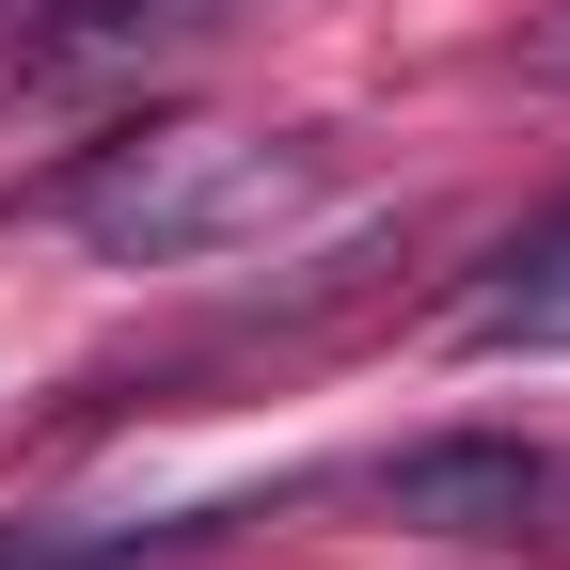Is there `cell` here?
Instances as JSON below:
<instances>
[{
  "mask_svg": "<svg viewBox=\"0 0 570 570\" xmlns=\"http://www.w3.org/2000/svg\"><path fill=\"white\" fill-rule=\"evenodd\" d=\"M317 142H223V127H142L111 159L63 190L80 206V238L111 269H206V254H254L269 223H302L317 206Z\"/></svg>",
  "mask_w": 570,
  "mask_h": 570,
  "instance_id": "6da1fadb",
  "label": "cell"
},
{
  "mask_svg": "<svg viewBox=\"0 0 570 570\" xmlns=\"http://www.w3.org/2000/svg\"><path fill=\"white\" fill-rule=\"evenodd\" d=\"M381 508L396 523H444V539H523L554 508V460L508 444V428H444V444H396L381 460Z\"/></svg>",
  "mask_w": 570,
  "mask_h": 570,
  "instance_id": "7a4b0ae2",
  "label": "cell"
},
{
  "mask_svg": "<svg viewBox=\"0 0 570 570\" xmlns=\"http://www.w3.org/2000/svg\"><path fill=\"white\" fill-rule=\"evenodd\" d=\"M206 0H48V17L17 32L32 80H63V63H142V48H190Z\"/></svg>",
  "mask_w": 570,
  "mask_h": 570,
  "instance_id": "3957f363",
  "label": "cell"
},
{
  "mask_svg": "<svg viewBox=\"0 0 570 570\" xmlns=\"http://www.w3.org/2000/svg\"><path fill=\"white\" fill-rule=\"evenodd\" d=\"M460 348H491V365H508V348H570V223H539V238L460 302Z\"/></svg>",
  "mask_w": 570,
  "mask_h": 570,
  "instance_id": "277c9868",
  "label": "cell"
},
{
  "mask_svg": "<svg viewBox=\"0 0 570 570\" xmlns=\"http://www.w3.org/2000/svg\"><path fill=\"white\" fill-rule=\"evenodd\" d=\"M238 508H175V523H0V570H142V554H206Z\"/></svg>",
  "mask_w": 570,
  "mask_h": 570,
  "instance_id": "5b68a950",
  "label": "cell"
},
{
  "mask_svg": "<svg viewBox=\"0 0 570 570\" xmlns=\"http://www.w3.org/2000/svg\"><path fill=\"white\" fill-rule=\"evenodd\" d=\"M523 63H539V80H570V17H539V32H523Z\"/></svg>",
  "mask_w": 570,
  "mask_h": 570,
  "instance_id": "8992f818",
  "label": "cell"
}]
</instances>
